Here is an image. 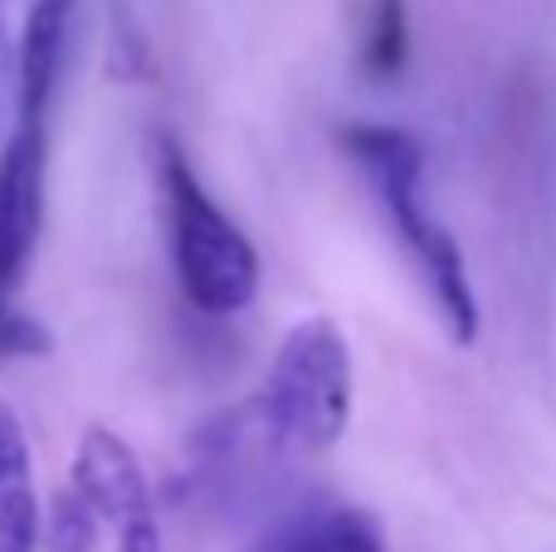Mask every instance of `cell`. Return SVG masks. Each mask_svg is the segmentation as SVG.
Segmentation results:
<instances>
[{"label":"cell","instance_id":"cell-9","mask_svg":"<svg viewBox=\"0 0 556 552\" xmlns=\"http://www.w3.org/2000/svg\"><path fill=\"white\" fill-rule=\"evenodd\" d=\"M410 64V0L356 5V68L371 84H395Z\"/></svg>","mask_w":556,"mask_h":552},{"label":"cell","instance_id":"cell-4","mask_svg":"<svg viewBox=\"0 0 556 552\" xmlns=\"http://www.w3.org/2000/svg\"><path fill=\"white\" fill-rule=\"evenodd\" d=\"M78 0H0V147L39 133Z\"/></svg>","mask_w":556,"mask_h":552},{"label":"cell","instance_id":"cell-10","mask_svg":"<svg viewBox=\"0 0 556 552\" xmlns=\"http://www.w3.org/2000/svg\"><path fill=\"white\" fill-rule=\"evenodd\" d=\"M98 543V518L84 509V499L74 489L49 504V518H39V548L49 552H93Z\"/></svg>","mask_w":556,"mask_h":552},{"label":"cell","instance_id":"cell-1","mask_svg":"<svg viewBox=\"0 0 556 552\" xmlns=\"http://www.w3.org/2000/svg\"><path fill=\"white\" fill-rule=\"evenodd\" d=\"M337 142H342V152L366 172V181H371L395 240H401L405 254L415 260L420 284L430 289L450 338L469 348V342L479 338V299H473L469 260H464L459 240H454L450 225H440L434 211L425 205L420 142H415L405 127H391V123H346L342 133H337Z\"/></svg>","mask_w":556,"mask_h":552},{"label":"cell","instance_id":"cell-5","mask_svg":"<svg viewBox=\"0 0 556 552\" xmlns=\"http://www.w3.org/2000/svg\"><path fill=\"white\" fill-rule=\"evenodd\" d=\"M74 489L84 509L98 518V528H113L117 552H162L152 485L142 475V460L132 455L117 430L88 426L74 450Z\"/></svg>","mask_w":556,"mask_h":552},{"label":"cell","instance_id":"cell-7","mask_svg":"<svg viewBox=\"0 0 556 552\" xmlns=\"http://www.w3.org/2000/svg\"><path fill=\"white\" fill-rule=\"evenodd\" d=\"M39 494L35 460L25 426L10 406H0V552H39Z\"/></svg>","mask_w":556,"mask_h":552},{"label":"cell","instance_id":"cell-2","mask_svg":"<svg viewBox=\"0 0 556 552\" xmlns=\"http://www.w3.org/2000/svg\"><path fill=\"white\" fill-rule=\"evenodd\" d=\"M152 156L166 215V250H172V269L186 303L195 313H211V318H230V313L250 309L260 293V250L201 186V176L186 162L172 133L152 137Z\"/></svg>","mask_w":556,"mask_h":552},{"label":"cell","instance_id":"cell-8","mask_svg":"<svg viewBox=\"0 0 556 552\" xmlns=\"http://www.w3.org/2000/svg\"><path fill=\"white\" fill-rule=\"evenodd\" d=\"M260 552H386V538L381 524L362 509L317 504L283 518L260 543Z\"/></svg>","mask_w":556,"mask_h":552},{"label":"cell","instance_id":"cell-3","mask_svg":"<svg viewBox=\"0 0 556 552\" xmlns=\"http://www.w3.org/2000/svg\"><path fill=\"white\" fill-rule=\"evenodd\" d=\"M264 436L278 455H327L352 421V348L327 313H307L278 338L260 397Z\"/></svg>","mask_w":556,"mask_h":552},{"label":"cell","instance_id":"cell-6","mask_svg":"<svg viewBox=\"0 0 556 552\" xmlns=\"http://www.w3.org/2000/svg\"><path fill=\"white\" fill-rule=\"evenodd\" d=\"M45 162L49 137L20 133L0 147V313H10V293L20 289L29 269V254L45 225Z\"/></svg>","mask_w":556,"mask_h":552}]
</instances>
